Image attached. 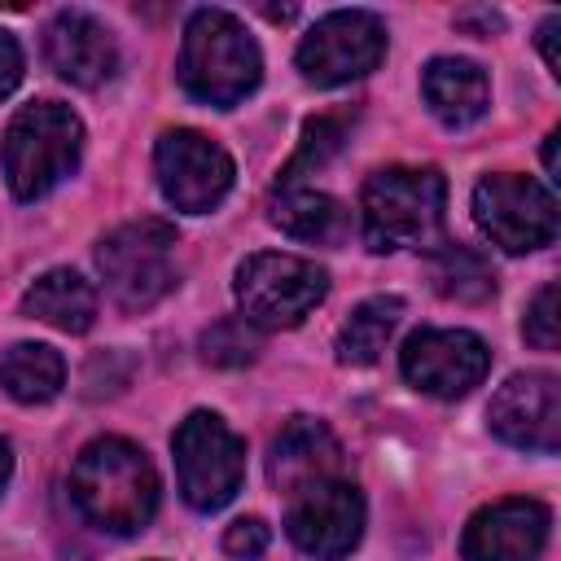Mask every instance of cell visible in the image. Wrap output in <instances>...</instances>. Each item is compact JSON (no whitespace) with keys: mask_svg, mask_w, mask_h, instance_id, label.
<instances>
[{"mask_svg":"<svg viewBox=\"0 0 561 561\" xmlns=\"http://www.w3.org/2000/svg\"><path fill=\"white\" fill-rule=\"evenodd\" d=\"M70 500L105 535H136L158 508V469L131 438H92L70 465Z\"/></svg>","mask_w":561,"mask_h":561,"instance_id":"obj_1","label":"cell"},{"mask_svg":"<svg viewBox=\"0 0 561 561\" xmlns=\"http://www.w3.org/2000/svg\"><path fill=\"white\" fill-rule=\"evenodd\" d=\"M180 88L215 110L241 105L263 79V53L245 22L228 9H193L180 44Z\"/></svg>","mask_w":561,"mask_h":561,"instance_id":"obj_2","label":"cell"},{"mask_svg":"<svg viewBox=\"0 0 561 561\" xmlns=\"http://www.w3.org/2000/svg\"><path fill=\"white\" fill-rule=\"evenodd\" d=\"M447 180L434 167H381L359 188L364 241L377 254L430 250L443 228Z\"/></svg>","mask_w":561,"mask_h":561,"instance_id":"obj_3","label":"cell"},{"mask_svg":"<svg viewBox=\"0 0 561 561\" xmlns=\"http://www.w3.org/2000/svg\"><path fill=\"white\" fill-rule=\"evenodd\" d=\"M83 153V123L61 101H31L4 127V180L18 202L53 193L75 175Z\"/></svg>","mask_w":561,"mask_h":561,"instance_id":"obj_4","label":"cell"},{"mask_svg":"<svg viewBox=\"0 0 561 561\" xmlns=\"http://www.w3.org/2000/svg\"><path fill=\"white\" fill-rule=\"evenodd\" d=\"M96 272L118 311L140 316L175 289V228L167 219H131L96 245Z\"/></svg>","mask_w":561,"mask_h":561,"instance_id":"obj_5","label":"cell"},{"mask_svg":"<svg viewBox=\"0 0 561 561\" xmlns=\"http://www.w3.org/2000/svg\"><path fill=\"white\" fill-rule=\"evenodd\" d=\"M237 307L254 329H294L329 294V272L302 254L263 250L237 267Z\"/></svg>","mask_w":561,"mask_h":561,"instance_id":"obj_6","label":"cell"},{"mask_svg":"<svg viewBox=\"0 0 561 561\" xmlns=\"http://www.w3.org/2000/svg\"><path fill=\"white\" fill-rule=\"evenodd\" d=\"M180 495L197 513L224 508L245 482V443L219 412H188L171 438Z\"/></svg>","mask_w":561,"mask_h":561,"instance_id":"obj_7","label":"cell"},{"mask_svg":"<svg viewBox=\"0 0 561 561\" xmlns=\"http://www.w3.org/2000/svg\"><path fill=\"white\" fill-rule=\"evenodd\" d=\"M473 219L482 237L508 254H530L557 237V197L548 184L513 171L482 175L473 188Z\"/></svg>","mask_w":561,"mask_h":561,"instance_id":"obj_8","label":"cell"},{"mask_svg":"<svg viewBox=\"0 0 561 561\" xmlns=\"http://www.w3.org/2000/svg\"><path fill=\"white\" fill-rule=\"evenodd\" d=\"M386 57V22L368 9H333L324 13L298 44L294 61L307 83L337 88L364 79Z\"/></svg>","mask_w":561,"mask_h":561,"instance_id":"obj_9","label":"cell"},{"mask_svg":"<svg viewBox=\"0 0 561 561\" xmlns=\"http://www.w3.org/2000/svg\"><path fill=\"white\" fill-rule=\"evenodd\" d=\"M153 175H158L162 197L175 210L206 215L228 197L237 167L219 140L193 127H175V131H162L153 145Z\"/></svg>","mask_w":561,"mask_h":561,"instance_id":"obj_10","label":"cell"},{"mask_svg":"<svg viewBox=\"0 0 561 561\" xmlns=\"http://www.w3.org/2000/svg\"><path fill=\"white\" fill-rule=\"evenodd\" d=\"M399 368L430 399H465L491 373V351L469 329H416L399 351Z\"/></svg>","mask_w":561,"mask_h":561,"instance_id":"obj_11","label":"cell"},{"mask_svg":"<svg viewBox=\"0 0 561 561\" xmlns=\"http://www.w3.org/2000/svg\"><path fill=\"white\" fill-rule=\"evenodd\" d=\"M285 530L294 548H302L316 561H337L355 552L364 539V495L346 478H324L316 486H302L289 495Z\"/></svg>","mask_w":561,"mask_h":561,"instance_id":"obj_12","label":"cell"},{"mask_svg":"<svg viewBox=\"0 0 561 561\" xmlns=\"http://www.w3.org/2000/svg\"><path fill=\"white\" fill-rule=\"evenodd\" d=\"M486 421L500 443L552 456L561 447V381L552 373H513L491 394Z\"/></svg>","mask_w":561,"mask_h":561,"instance_id":"obj_13","label":"cell"},{"mask_svg":"<svg viewBox=\"0 0 561 561\" xmlns=\"http://www.w3.org/2000/svg\"><path fill=\"white\" fill-rule=\"evenodd\" d=\"M552 513L539 500L508 495L478 508L460 535L465 561H539L548 548Z\"/></svg>","mask_w":561,"mask_h":561,"instance_id":"obj_14","label":"cell"},{"mask_svg":"<svg viewBox=\"0 0 561 561\" xmlns=\"http://www.w3.org/2000/svg\"><path fill=\"white\" fill-rule=\"evenodd\" d=\"M44 57L48 66L75 88H101L118 70L114 31L88 9H61L44 26Z\"/></svg>","mask_w":561,"mask_h":561,"instance_id":"obj_15","label":"cell"},{"mask_svg":"<svg viewBox=\"0 0 561 561\" xmlns=\"http://www.w3.org/2000/svg\"><path fill=\"white\" fill-rule=\"evenodd\" d=\"M267 478L285 495H298L302 486H316L324 478H342V443L320 416H289L272 438Z\"/></svg>","mask_w":561,"mask_h":561,"instance_id":"obj_16","label":"cell"},{"mask_svg":"<svg viewBox=\"0 0 561 561\" xmlns=\"http://www.w3.org/2000/svg\"><path fill=\"white\" fill-rule=\"evenodd\" d=\"M421 96L443 127H469L491 105V79L469 57H434L421 70Z\"/></svg>","mask_w":561,"mask_h":561,"instance_id":"obj_17","label":"cell"},{"mask_svg":"<svg viewBox=\"0 0 561 561\" xmlns=\"http://www.w3.org/2000/svg\"><path fill=\"white\" fill-rule=\"evenodd\" d=\"M22 311L48 329L61 333H88L96 324V289L70 272V267H53L44 272L26 294H22Z\"/></svg>","mask_w":561,"mask_h":561,"instance_id":"obj_18","label":"cell"},{"mask_svg":"<svg viewBox=\"0 0 561 561\" xmlns=\"http://www.w3.org/2000/svg\"><path fill=\"white\" fill-rule=\"evenodd\" d=\"M272 224L294 237V241H316V245H337L351 232V215L337 197L307 188V184H289L276 188L272 197Z\"/></svg>","mask_w":561,"mask_h":561,"instance_id":"obj_19","label":"cell"},{"mask_svg":"<svg viewBox=\"0 0 561 561\" xmlns=\"http://www.w3.org/2000/svg\"><path fill=\"white\" fill-rule=\"evenodd\" d=\"M399 320H403V298H394V294H373V298H364V302L346 316V324L337 329V342H333L337 359L351 364V368L377 364L381 351H386V342L394 337Z\"/></svg>","mask_w":561,"mask_h":561,"instance_id":"obj_20","label":"cell"},{"mask_svg":"<svg viewBox=\"0 0 561 561\" xmlns=\"http://www.w3.org/2000/svg\"><path fill=\"white\" fill-rule=\"evenodd\" d=\"M0 386L18 403H48L66 386V359L44 342H13L0 355Z\"/></svg>","mask_w":561,"mask_h":561,"instance_id":"obj_21","label":"cell"},{"mask_svg":"<svg viewBox=\"0 0 561 561\" xmlns=\"http://www.w3.org/2000/svg\"><path fill=\"white\" fill-rule=\"evenodd\" d=\"M425 272H430V285L443 298H451V302H482V298L495 294V267H491V259L478 254L465 241L430 245Z\"/></svg>","mask_w":561,"mask_h":561,"instance_id":"obj_22","label":"cell"},{"mask_svg":"<svg viewBox=\"0 0 561 561\" xmlns=\"http://www.w3.org/2000/svg\"><path fill=\"white\" fill-rule=\"evenodd\" d=\"M346 127H351V118H346V114H320V118H311V123L302 127L298 153H294V158H289V167L280 171L276 188H289V184H302L307 175H316V171H320V167L342 149Z\"/></svg>","mask_w":561,"mask_h":561,"instance_id":"obj_23","label":"cell"},{"mask_svg":"<svg viewBox=\"0 0 561 561\" xmlns=\"http://www.w3.org/2000/svg\"><path fill=\"white\" fill-rule=\"evenodd\" d=\"M254 355H259V337H254V324H245L241 316L219 320L202 333V359L215 368H241Z\"/></svg>","mask_w":561,"mask_h":561,"instance_id":"obj_24","label":"cell"},{"mask_svg":"<svg viewBox=\"0 0 561 561\" xmlns=\"http://www.w3.org/2000/svg\"><path fill=\"white\" fill-rule=\"evenodd\" d=\"M522 333H526V342L535 346V351H557V342H561V316H557V280H548L535 298H530V307H526V320H522Z\"/></svg>","mask_w":561,"mask_h":561,"instance_id":"obj_25","label":"cell"},{"mask_svg":"<svg viewBox=\"0 0 561 561\" xmlns=\"http://www.w3.org/2000/svg\"><path fill=\"white\" fill-rule=\"evenodd\" d=\"M272 543V530L263 517H237L228 530H224V552L232 561H259Z\"/></svg>","mask_w":561,"mask_h":561,"instance_id":"obj_26","label":"cell"},{"mask_svg":"<svg viewBox=\"0 0 561 561\" xmlns=\"http://www.w3.org/2000/svg\"><path fill=\"white\" fill-rule=\"evenodd\" d=\"M22 83V48L9 31H0V101Z\"/></svg>","mask_w":561,"mask_h":561,"instance_id":"obj_27","label":"cell"},{"mask_svg":"<svg viewBox=\"0 0 561 561\" xmlns=\"http://www.w3.org/2000/svg\"><path fill=\"white\" fill-rule=\"evenodd\" d=\"M557 35H561V13H548L543 22H539V53H543V61H548V70L552 75H561V53H557Z\"/></svg>","mask_w":561,"mask_h":561,"instance_id":"obj_28","label":"cell"},{"mask_svg":"<svg viewBox=\"0 0 561 561\" xmlns=\"http://www.w3.org/2000/svg\"><path fill=\"white\" fill-rule=\"evenodd\" d=\"M557 140H561L557 131L543 140V167H548V180H557Z\"/></svg>","mask_w":561,"mask_h":561,"instance_id":"obj_29","label":"cell"},{"mask_svg":"<svg viewBox=\"0 0 561 561\" xmlns=\"http://www.w3.org/2000/svg\"><path fill=\"white\" fill-rule=\"evenodd\" d=\"M9 473H13V447H9V438H0V491H4Z\"/></svg>","mask_w":561,"mask_h":561,"instance_id":"obj_30","label":"cell"}]
</instances>
